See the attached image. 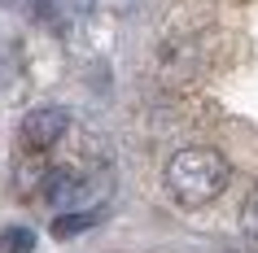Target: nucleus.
<instances>
[{"label": "nucleus", "mask_w": 258, "mask_h": 253, "mask_svg": "<svg viewBox=\"0 0 258 253\" xmlns=\"http://www.w3.org/2000/svg\"><path fill=\"white\" fill-rule=\"evenodd\" d=\"M241 231L258 244V188L245 197V210H241Z\"/></svg>", "instance_id": "39448f33"}, {"label": "nucleus", "mask_w": 258, "mask_h": 253, "mask_svg": "<svg viewBox=\"0 0 258 253\" xmlns=\"http://www.w3.org/2000/svg\"><path fill=\"white\" fill-rule=\"evenodd\" d=\"M66 5H70V9H79V14H83V9H92L96 0H66Z\"/></svg>", "instance_id": "0eeeda50"}, {"label": "nucleus", "mask_w": 258, "mask_h": 253, "mask_svg": "<svg viewBox=\"0 0 258 253\" xmlns=\"http://www.w3.org/2000/svg\"><path fill=\"white\" fill-rule=\"evenodd\" d=\"M70 131V114L61 105H40L22 118V148L27 153H48V148Z\"/></svg>", "instance_id": "f03ea898"}, {"label": "nucleus", "mask_w": 258, "mask_h": 253, "mask_svg": "<svg viewBox=\"0 0 258 253\" xmlns=\"http://www.w3.org/2000/svg\"><path fill=\"white\" fill-rule=\"evenodd\" d=\"M88 223H92V214H88V210H70V214H61V218L53 223V231H57V236H79Z\"/></svg>", "instance_id": "20e7f679"}, {"label": "nucleus", "mask_w": 258, "mask_h": 253, "mask_svg": "<svg viewBox=\"0 0 258 253\" xmlns=\"http://www.w3.org/2000/svg\"><path fill=\"white\" fill-rule=\"evenodd\" d=\"M166 192L179 201V205H188V210H197V205H210V201L228 188L232 179V166L228 157L219 153V148H179L175 157L166 161Z\"/></svg>", "instance_id": "f257e3e1"}, {"label": "nucleus", "mask_w": 258, "mask_h": 253, "mask_svg": "<svg viewBox=\"0 0 258 253\" xmlns=\"http://www.w3.org/2000/svg\"><path fill=\"white\" fill-rule=\"evenodd\" d=\"M5 249L9 253H27L31 249V231H5Z\"/></svg>", "instance_id": "423d86ee"}, {"label": "nucleus", "mask_w": 258, "mask_h": 253, "mask_svg": "<svg viewBox=\"0 0 258 253\" xmlns=\"http://www.w3.org/2000/svg\"><path fill=\"white\" fill-rule=\"evenodd\" d=\"M96 192V184L88 179V175H79V171H48V179H44V188H40V197L48 201V205H57V210H79L83 201Z\"/></svg>", "instance_id": "7ed1b4c3"}]
</instances>
